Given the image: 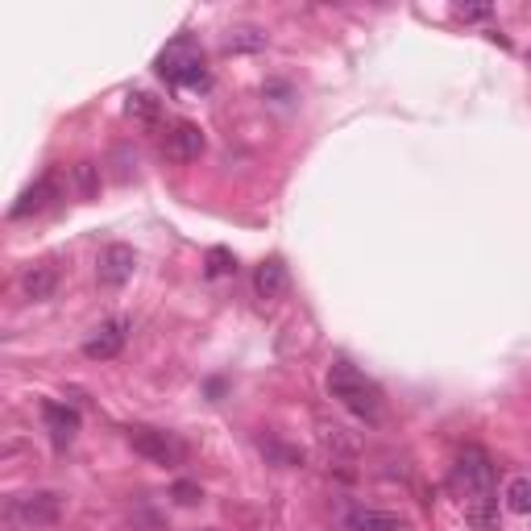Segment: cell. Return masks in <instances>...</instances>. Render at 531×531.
I'll list each match as a JSON object with an SVG mask.
<instances>
[{
    "mask_svg": "<svg viewBox=\"0 0 531 531\" xmlns=\"http://www.w3.org/2000/svg\"><path fill=\"white\" fill-rule=\"evenodd\" d=\"M175 498L183 502V507H191V502H200V486H191V482H179V486H175Z\"/></svg>",
    "mask_w": 531,
    "mask_h": 531,
    "instance_id": "cell-20",
    "label": "cell"
},
{
    "mask_svg": "<svg viewBox=\"0 0 531 531\" xmlns=\"http://www.w3.org/2000/svg\"><path fill=\"white\" fill-rule=\"evenodd\" d=\"M345 531H415V523L399 511H378V507H353L345 515Z\"/></svg>",
    "mask_w": 531,
    "mask_h": 531,
    "instance_id": "cell-10",
    "label": "cell"
},
{
    "mask_svg": "<svg viewBox=\"0 0 531 531\" xmlns=\"http://www.w3.org/2000/svg\"><path fill=\"white\" fill-rule=\"evenodd\" d=\"M316 428H320V444L328 453H337V457H353L357 453V444L345 436L341 424H328V419H316Z\"/></svg>",
    "mask_w": 531,
    "mask_h": 531,
    "instance_id": "cell-14",
    "label": "cell"
},
{
    "mask_svg": "<svg viewBox=\"0 0 531 531\" xmlns=\"http://www.w3.org/2000/svg\"><path fill=\"white\" fill-rule=\"evenodd\" d=\"M237 270V258L229 254V249H208V278H225V274H233Z\"/></svg>",
    "mask_w": 531,
    "mask_h": 531,
    "instance_id": "cell-19",
    "label": "cell"
},
{
    "mask_svg": "<svg viewBox=\"0 0 531 531\" xmlns=\"http://www.w3.org/2000/svg\"><path fill=\"white\" fill-rule=\"evenodd\" d=\"M54 200H59V175L46 171V175H38L30 187H25V191L17 195V204L9 208V220H30V216L46 212Z\"/></svg>",
    "mask_w": 531,
    "mask_h": 531,
    "instance_id": "cell-7",
    "label": "cell"
},
{
    "mask_svg": "<svg viewBox=\"0 0 531 531\" xmlns=\"http://www.w3.org/2000/svg\"><path fill=\"white\" fill-rule=\"evenodd\" d=\"M125 341H129V320L117 316V320L100 324L92 337L83 341V357H88V361H113V357L125 349Z\"/></svg>",
    "mask_w": 531,
    "mask_h": 531,
    "instance_id": "cell-9",
    "label": "cell"
},
{
    "mask_svg": "<svg viewBox=\"0 0 531 531\" xmlns=\"http://www.w3.org/2000/svg\"><path fill=\"white\" fill-rule=\"evenodd\" d=\"M17 287L30 303H46V299H54V291H59V266H54V262L25 266L21 278H17Z\"/></svg>",
    "mask_w": 531,
    "mask_h": 531,
    "instance_id": "cell-11",
    "label": "cell"
},
{
    "mask_svg": "<svg viewBox=\"0 0 531 531\" xmlns=\"http://www.w3.org/2000/svg\"><path fill=\"white\" fill-rule=\"evenodd\" d=\"M129 444H133L137 457H146L150 465H162V469H175V465L187 461V444L175 432H166V428L137 424V428H129Z\"/></svg>",
    "mask_w": 531,
    "mask_h": 531,
    "instance_id": "cell-5",
    "label": "cell"
},
{
    "mask_svg": "<svg viewBox=\"0 0 531 531\" xmlns=\"http://www.w3.org/2000/svg\"><path fill=\"white\" fill-rule=\"evenodd\" d=\"M67 498L59 490H30V494H13L5 502V523L17 531H42L63 519Z\"/></svg>",
    "mask_w": 531,
    "mask_h": 531,
    "instance_id": "cell-3",
    "label": "cell"
},
{
    "mask_svg": "<svg viewBox=\"0 0 531 531\" xmlns=\"http://www.w3.org/2000/svg\"><path fill=\"white\" fill-rule=\"evenodd\" d=\"M502 498H507V511L531 515V478H511L507 490H502Z\"/></svg>",
    "mask_w": 531,
    "mask_h": 531,
    "instance_id": "cell-17",
    "label": "cell"
},
{
    "mask_svg": "<svg viewBox=\"0 0 531 531\" xmlns=\"http://www.w3.org/2000/svg\"><path fill=\"white\" fill-rule=\"evenodd\" d=\"M328 395L337 399L345 411H353L357 419H366V424H374V419L382 415V390L345 357H337L328 366Z\"/></svg>",
    "mask_w": 531,
    "mask_h": 531,
    "instance_id": "cell-1",
    "label": "cell"
},
{
    "mask_svg": "<svg viewBox=\"0 0 531 531\" xmlns=\"http://www.w3.org/2000/svg\"><path fill=\"white\" fill-rule=\"evenodd\" d=\"M158 75L171 83V88H208V63H204V50L195 38H175L158 54Z\"/></svg>",
    "mask_w": 531,
    "mask_h": 531,
    "instance_id": "cell-2",
    "label": "cell"
},
{
    "mask_svg": "<svg viewBox=\"0 0 531 531\" xmlns=\"http://www.w3.org/2000/svg\"><path fill=\"white\" fill-rule=\"evenodd\" d=\"M453 494L461 502H478V498H490L494 494V461L486 449H478V444H465L457 465H453Z\"/></svg>",
    "mask_w": 531,
    "mask_h": 531,
    "instance_id": "cell-4",
    "label": "cell"
},
{
    "mask_svg": "<svg viewBox=\"0 0 531 531\" xmlns=\"http://www.w3.org/2000/svg\"><path fill=\"white\" fill-rule=\"evenodd\" d=\"M457 17H465V21H486V17H490V9H486V5H461V9H457Z\"/></svg>",
    "mask_w": 531,
    "mask_h": 531,
    "instance_id": "cell-21",
    "label": "cell"
},
{
    "mask_svg": "<svg viewBox=\"0 0 531 531\" xmlns=\"http://www.w3.org/2000/svg\"><path fill=\"white\" fill-rule=\"evenodd\" d=\"M42 419H46V432L54 440V449H71V440L79 432V411L67 403H42Z\"/></svg>",
    "mask_w": 531,
    "mask_h": 531,
    "instance_id": "cell-12",
    "label": "cell"
},
{
    "mask_svg": "<svg viewBox=\"0 0 531 531\" xmlns=\"http://www.w3.org/2000/svg\"><path fill=\"white\" fill-rule=\"evenodd\" d=\"M125 108H129V117L146 121V125H158V121H162V100H154L150 92H133Z\"/></svg>",
    "mask_w": 531,
    "mask_h": 531,
    "instance_id": "cell-16",
    "label": "cell"
},
{
    "mask_svg": "<svg viewBox=\"0 0 531 531\" xmlns=\"http://www.w3.org/2000/svg\"><path fill=\"white\" fill-rule=\"evenodd\" d=\"M208 150V137L204 129L195 121H175L171 129H166V158L175 162H200Z\"/></svg>",
    "mask_w": 531,
    "mask_h": 531,
    "instance_id": "cell-8",
    "label": "cell"
},
{
    "mask_svg": "<svg viewBox=\"0 0 531 531\" xmlns=\"http://www.w3.org/2000/svg\"><path fill=\"white\" fill-rule=\"evenodd\" d=\"M75 187H79V200H96L100 195V166L92 158L75 162Z\"/></svg>",
    "mask_w": 531,
    "mask_h": 531,
    "instance_id": "cell-15",
    "label": "cell"
},
{
    "mask_svg": "<svg viewBox=\"0 0 531 531\" xmlns=\"http://www.w3.org/2000/svg\"><path fill=\"white\" fill-rule=\"evenodd\" d=\"M133 270H137V254H133L129 245L113 241V245H104L100 258H96V283L104 291H121L129 278H133Z\"/></svg>",
    "mask_w": 531,
    "mask_h": 531,
    "instance_id": "cell-6",
    "label": "cell"
},
{
    "mask_svg": "<svg viewBox=\"0 0 531 531\" xmlns=\"http://www.w3.org/2000/svg\"><path fill=\"white\" fill-rule=\"evenodd\" d=\"M270 38L266 30H254V25H245V30H233L229 34V50H262Z\"/></svg>",
    "mask_w": 531,
    "mask_h": 531,
    "instance_id": "cell-18",
    "label": "cell"
},
{
    "mask_svg": "<svg viewBox=\"0 0 531 531\" xmlns=\"http://www.w3.org/2000/svg\"><path fill=\"white\" fill-rule=\"evenodd\" d=\"M283 291H287V266L278 262V258L262 262V266L254 270V295H258L262 303H274Z\"/></svg>",
    "mask_w": 531,
    "mask_h": 531,
    "instance_id": "cell-13",
    "label": "cell"
}]
</instances>
